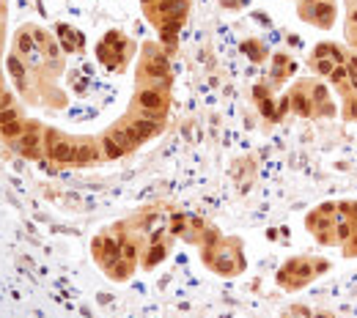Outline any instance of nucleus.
<instances>
[{
    "label": "nucleus",
    "mask_w": 357,
    "mask_h": 318,
    "mask_svg": "<svg viewBox=\"0 0 357 318\" xmlns=\"http://www.w3.org/2000/svg\"><path fill=\"white\" fill-rule=\"evenodd\" d=\"M49 159H58V162H71V159H77V148L69 143V140H61L52 135L49 140Z\"/></svg>",
    "instance_id": "1"
},
{
    "label": "nucleus",
    "mask_w": 357,
    "mask_h": 318,
    "mask_svg": "<svg viewBox=\"0 0 357 318\" xmlns=\"http://www.w3.org/2000/svg\"><path fill=\"white\" fill-rule=\"evenodd\" d=\"M20 140H22L20 143L22 154H28V157H36V154H39V143H42V137H39V129H36V126H28Z\"/></svg>",
    "instance_id": "2"
},
{
    "label": "nucleus",
    "mask_w": 357,
    "mask_h": 318,
    "mask_svg": "<svg viewBox=\"0 0 357 318\" xmlns=\"http://www.w3.org/2000/svg\"><path fill=\"white\" fill-rule=\"evenodd\" d=\"M138 104L143 107V110L154 113V110H160V104H162V93L160 91H143V93L138 96Z\"/></svg>",
    "instance_id": "3"
},
{
    "label": "nucleus",
    "mask_w": 357,
    "mask_h": 318,
    "mask_svg": "<svg viewBox=\"0 0 357 318\" xmlns=\"http://www.w3.org/2000/svg\"><path fill=\"white\" fill-rule=\"evenodd\" d=\"M310 20L313 22H322V25H327L330 20H333V3H327V0H322V3H316L313 11H310Z\"/></svg>",
    "instance_id": "4"
},
{
    "label": "nucleus",
    "mask_w": 357,
    "mask_h": 318,
    "mask_svg": "<svg viewBox=\"0 0 357 318\" xmlns=\"http://www.w3.org/2000/svg\"><path fill=\"white\" fill-rule=\"evenodd\" d=\"M165 71H168V66H165V61H162V58H151V63L146 66V74L154 77V80H162V77H165Z\"/></svg>",
    "instance_id": "5"
},
{
    "label": "nucleus",
    "mask_w": 357,
    "mask_h": 318,
    "mask_svg": "<svg viewBox=\"0 0 357 318\" xmlns=\"http://www.w3.org/2000/svg\"><path fill=\"white\" fill-rule=\"evenodd\" d=\"M99 157V151H96V145H91V143H83V145H77V162H94V159Z\"/></svg>",
    "instance_id": "6"
},
{
    "label": "nucleus",
    "mask_w": 357,
    "mask_h": 318,
    "mask_svg": "<svg viewBox=\"0 0 357 318\" xmlns=\"http://www.w3.org/2000/svg\"><path fill=\"white\" fill-rule=\"evenodd\" d=\"M132 129L138 132V137L143 140V137H148V135H154V132L160 129V124H157V121H138Z\"/></svg>",
    "instance_id": "7"
},
{
    "label": "nucleus",
    "mask_w": 357,
    "mask_h": 318,
    "mask_svg": "<svg viewBox=\"0 0 357 318\" xmlns=\"http://www.w3.org/2000/svg\"><path fill=\"white\" fill-rule=\"evenodd\" d=\"M0 132H3V137H22L25 135V126H22V121H11V124L0 126Z\"/></svg>",
    "instance_id": "8"
},
{
    "label": "nucleus",
    "mask_w": 357,
    "mask_h": 318,
    "mask_svg": "<svg viewBox=\"0 0 357 318\" xmlns=\"http://www.w3.org/2000/svg\"><path fill=\"white\" fill-rule=\"evenodd\" d=\"M102 244H105V258H113V255L119 258V255H121L119 242H113V239H105V242H102Z\"/></svg>",
    "instance_id": "9"
},
{
    "label": "nucleus",
    "mask_w": 357,
    "mask_h": 318,
    "mask_svg": "<svg viewBox=\"0 0 357 318\" xmlns=\"http://www.w3.org/2000/svg\"><path fill=\"white\" fill-rule=\"evenodd\" d=\"M105 151H107V157H110V159H116V157H121V154H124V148H121V145H116L110 137H107L105 140Z\"/></svg>",
    "instance_id": "10"
},
{
    "label": "nucleus",
    "mask_w": 357,
    "mask_h": 318,
    "mask_svg": "<svg viewBox=\"0 0 357 318\" xmlns=\"http://www.w3.org/2000/svg\"><path fill=\"white\" fill-rule=\"evenodd\" d=\"M294 107L302 113V115H308V113H310V104H308V99H305V96H300V93H297V96H294Z\"/></svg>",
    "instance_id": "11"
},
{
    "label": "nucleus",
    "mask_w": 357,
    "mask_h": 318,
    "mask_svg": "<svg viewBox=\"0 0 357 318\" xmlns=\"http://www.w3.org/2000/svg\"><path fill=\"white\" fill-rule=\"evenodd\" d=\"M11 121H20V118H17V113H14V110H0V126L11 124Z\"/></svg>",
    "instance_id": "12"
},
{
    "label": "nucleus",
    "mask_w": 357,
    "mask_h": 318,
    "mask_svg": "<svg viewBox=\"0 0 357 318\" xmlns=\"http://www.w3.org/2000/svg\"><path fill=\"white\" fill-rule=\"evenodd\" d=\"M346 77H349V69H343V66H335V69H333V83H343Z\"/></svg>",
    "instance_id": "13"
},
{
    "label": "nucleus",
    "mask_w": 357,
    "mask_h": 318,
    "mask_svg": "<svg viewBox=\"0 0 357 318\" xmlns=\"http://www.w3.org/2000/svg\"><path fill=\"white\" fill-rule=\"evenodd\" d=\"M20 49L28 55V52H33V39L30 36H20Z\"/></svg>",
    "instance_id": "14"
},
{
    "label": "nucleus",
    "mask_w": 357,
    "mask_h": 318,
    "mask_svg": "<svg viewBox=\"0 0 357 318\" xmlns=\"http://www.w3.org/2000/svg\"><path fill=\"white\" fill-rule=\"evenodd\" d=\"M349 80H352V88L357 91V58L349 61Z\"/></svg>",
    "instance_id": "15"
},
{
    "label": "nucleus",
    "mask_w": 357,
    "mask_h": 318,
    "mask_svg": "<svg viewBox=\"0 0 357 318\" xmlns=\"http://www.w3.org/2000/svg\"><path fill=\"white\" fill-rule=\"evenodd\" d=\"M316 69L322 71V74H333V69H335V66H333V61H324V58H322V61L316 63Z\"/></svg>",
    "instance_id": "16"
},
{
    "label": "nucleus",
    "mask_w": 357,
    "mask_h": 318,
    "mask_svg": "<svg viewBox=\"0 0 357 318\" xmlns=\"http://www.w3.org/2000/svg\"><path fill=\"white\" fill-rule=\"evenodd\" d=\"M352 236V225L349 222H341V225H338V239H349Z\"/></svg>",
    "instance_id": "17"
},
{
    "label": "nucleus",
    "mask_w": 357,
    "mask_h": 318,
    "mask_svg": "<svg viewBox=\"0 0 357 318\" xmlns=\"http://www.w3.org/2000/svg\"><path fill=\"white\" fill-rule=\"evenodd\" d=\"M11 71H14V77L22 83V66H20V61H14V58H11Z\"/></svg>",
    "instance_id": "18"
},
{
    "label": "nucleus",
    "mask_w": 357,
    "mask_h": 318,
    "mask_svg": "<svg viewBox=\"0 0 357 318\" xmlns=\"http://www.w3.org/2000/svg\"><path fill=\"white\" fill-rule=\"evenodd\" d=\"M330 49H333V47H330V44H319V47H316V58H319V61H322V58L327 55Z\"/></svg>",
    "instance_id": "19"
},
{
    "label": "nucleus",
    "mask_w": 357,
    "mask_h": 318,
    "mask_svg": "<svg viewBox=\"0 0 357 318\" xmlns=\"http://www.w3.org/2000/svg\"><path fill=\"white\" fill-rule=\"evenodd\" d=\"M124 258L126 261H132L135 258V244H124Z\"/></svg>",
    "instance_id": "20"
},
{
    "label": "nucleus",
    "mask_w": 357,
    "mask_h": 318,
    "mask_svg": "<svg viewBox=\"0 0 357 318\" xmlns=\"http://www.w3.org/2000/svg\"><path fill=\"white\" fill-rule=\"evenodd\" d=\"M349 115L357 118V102H349Z\"/></svg>",
    "instance_id": "21"
},
{
    "label": "nucleus",
    "mask_w": 357,
    "mask_h": 318,
    "mask_svg": "<svg viewBox=\"0 0 357 318\" xmlns=\"http://www.w3.org/2000/svg\"><path fill=\"white\" fill-rule=\"evenodd\" d=\"M352 20H355V22H357V11H355V14H352Z\"/></svg>",
    "instance_id": "22"
}]
</instances>
